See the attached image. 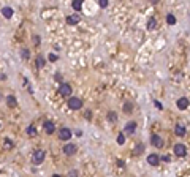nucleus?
<instances>
[{"instance_id": "nucleus-3", "label": "nucleus", "mask_w": 190, "mask_h": 177, "mask_svg": "<svg viewBox=\"0 0 190 177\" xmlns=\"http://www.w3.org/2000/svg\"><path fill=\"white\" fill-rule=\"evenodd\" d=\"M59 93L62 96H70L71 95V85L67 84V82H62L60 87H59Z\"/></svg>"}, {"instance_id": "nucleus-26", "label": "nucleus", "mask_w": 190, "mask_h": 177, "mask_svg": "<svg viewBox=\"0 0 190 177\" xmlns=\"http://www.w3.org/2000/svg\"><path fill=\"white\" fill-rule=\"evenodd\" d=\"M68 177H78V171H76V169L70 171V172H68Z\"/></svg>"}, {"instance_id": "nucleus-16", "label": "nucleus", "mask_w": 190, "mask_h": 177, "mask_svg": "<svg viewBox=\"0 0 190 177\" xmlns=\"http://www.w3.org/2000/svg\"><path fill=\"white\" fill-rule=\"evenodd\" d=\"M142 152H144V146H142V144H136V147L133 149V153H135V155H141Z\"/></svg>"}, {"instance_id": "nucleus-5", "label": "nucleus", "mask_w": 190, "mask_h": 177, "mask_svg": "<svg viewBox=\"0 0 190 177\" xmlns=\"http://www.w3.org/2000/svg\"><path fill=\"white\" fill-rule=\"evenodd\" d=\"M174 153H176L177 157H185L187 155V147L184 144H176L174 146Z\"/></svg>"}, {"instance_id": "nucleus-13", "label": "nucleus", "mask_w": 190, "mask_h": 177, "mask_svg": "<svg viewBox=\"0 0 190 177\" xmlns=\"http://www.w3.org/2000/svg\"><path fill=\"white\" fill-rule=\"evenodd\" d=\"M7 104L10 106V108H16V104H17V100H16V96H13V95H8V96H7Z\"/></svg>"}, {"instance_id": "nucleus-8", "label": "nucleus", "mask_w": 190, "mask_h": 177, "mask_svg": "<svg viewBox=\"0 0 190 177\" xmlns=\"http://www.w3.org/2000/svg\"><path fill=\"white\" fill-rule=\"evenodd\" d=\"M76 150H78V147H76L75 144H65L64 146V153L65 155H75Z\"/></svg>"}, {"instance_id": "nucleus-18", "label": "nucleus", "mask_w": 190, "mask_h": 177, "mask_svg": "<svg viewBox=\"0 0 190 177\" xmlns=\"http://www.w3.org/2000/svg\"><path fill=\"white\" fill-rule=\"evenodd\" d=\"M37 67H38V68H43V67H44V57H43V55H38V57H37Z\"/></svg>"}, {"instance_id": "nucleus-22", "label": "nucleus", "mask_w": 190, "mask_h": 177, "mask_svg": "<svg viewBox=\"0 0 190 177\" xmlns=\"http://www.w3.org/2000/svg\"><path fill=\"white\" fill-rule=\"evenodd\" d=\"M166 22H168V24H176V17L173 16V14H168V16H166Z\"/></svg>"}, {"instance_id": "nucleus-19", "label": "nucleus", "mask_w": 190, "mask_h": 177, "mask_svg": "<svg viewBox=\"0 0 190 177\" xmlns=\"http://www.w3.org/2000/svg\"><path fill=\"white\" fill-rule=\"evenodd\" d=\"M71 7H73V10H76V11H79L82 8V3L79 2V0H75L73 3H71Z\"/></svg>"}, {"instance_id": "nucleus-10", "label": "nucleus", "mask_w": 190, "mask_h": 177, "mask_svg": "<svg viewBox=\"0 0 190 177\" xmlns=\"http://www.w3.org/2000/svg\"><path fill=\"white\" fill-rule=\"evenodd\" d=\"M79 21H81L79 14H70V16L67 17V24H70V25H76V24H79Z\"/></svg>"}, {"instance_id": "nucleus-25", "label": "nucleus", "mask_w": 190, "mask_h": 177, "mask_svg": "<svg viewBox=\"0 0 190 177\" xmlns=\"http://www.w3.org/2000/svg\"><path fill=\"white\" fill-rule=\"evenodd\" d=\"M5 147H7V149H13V142H11V139H5Z\"/></svg>"}, {"instance_id": "nucleus-29", "label": "nucleus", "mask_w": 190, "mask_h": 177, "mask_svg": "<svg viewBox=\"0 0 190 177\" xmlns=\"http://www.w3.org/2000/svg\"><path fill=\"white\" fill-rule=\"evenodd\" d=\"M22 57L24 59H29V49H22Z\"/></svg>"}, {"instance_id": "nucleus-9", "label": "nucleus", "mask_w": 190, "mask_h": 177, "mask_svg": "<svg viewBox=\"0 0 190 177\" xmlns=\"http://www.w3.org/2000/svg\"><path fill=\"white\" fill-rule=\"evenodd\" d=\"M43 128L48 134H52V133L56 131V125H54V122H51V120H46V122L43 123Z\"/></svg>"}, {"instance_id": "nucleus-14", "label": "nucleus", "mask_w": 190, "mask_h": 177, "mask_svg": "<svg viewBox=\"0 0 190 177\" xmlns=\"http://www.w3.org/2000/svg\"><path fill=\"white\" fill-rule=\"evenodd\" d=\"M174 133H176V136H181V138H182L184 134H185V128H184L182 125H179V123H177V125L174 126Z\"/></svg>"}, {"instance_id": "nucleus-4", "label": "nucleus", "mask_w": 190, "mask_h": 177, "mask_svg": "<svg viewBox=\"0 0 190 177\" xmlns=\"http://www.w3.org/2000/svg\"><path fill=\"white\" fill-rule=\"evenodd\" d=\"M71 138V130L70 128H60L59 130V139L60 141H70Z\"/></svg>"}, {"instance_id": "nucleus-17", "label": "nucleus", "mask_w": 190, "mask_h": 177, "mask_svg": "<svg viewBox=\"0 0 190 177\" xmlns=\"http://www.w3.org/2000/svg\"><path fill=\"white\" fill-rule=\"evenodd\" d=\"M155 27H157V21L154 19V17H151V19L147 21V29H149V30H154Z\"/></svg>"}, {"instance_id": "nucleus-21", "label": "nucleus", "mask_w": 190, "mask_h": 177, "mask_svg": "<svg viewBox=\"0 0 190 177\" xmlns=\"http://www.w3.org/2000/svg\"><path fill=\"white\" fill-rule=\"evenodd\" d=\"M117 144H119V146L125 144V136H124L122 133H119V134H117Z\"/></svg>"}, {"instance_id": "nucleus-15", "label": "nucleus", "mask_w": 190, "mask_h": 177, "mask_svg": "<svg viewBox=\"0 0 190 177\" xmlns=\"http://www.w3.org/2000/svg\"><path fill=\"white\" fill-rule=\"evenodd\" d=\"M2 14H3L7 19H10L11 16H13V8H10V7H5V8H2Z\"/></svg>"}, {"instance_id": "nucleus-11", "label": "nucleus", "mask_w": 190, "mask_h": 177, "mask_svg": "<svg viewBox=\"0 0 190 177\" xmlns=\"http://www.w3.org/2000/svg\"><path fill=\"white\" fill-rule=\"evenodd\" d=\"M136 130V122H133V120H130L128 123L125 125V133H128V134H133Z\"/></svg>"}, {"instance_id": "nucleus-24", "label": "nucleus", "mask_w": 190, "mask_h": 177, "mask_svg": "<svg viewBox=\"0 0 190 177\" xmlns=\"http://www.w3.org/2000/svg\"><path fill=\"white\" fill-rule=\"evenodd\" d=\"M132 108H133L132 103H125V104H124V111H125V112H130V111H132Z\"/></svg>"}, {"instance_id": "nucleus-7", "label": "nucleus", "mask_w": 190, "mask_h": 177, "mask_svg": "<svg viewBox=\"0 0 190 177\" xmlns=\"http://www.w3.org/2000/svg\"><path fill=\"white\" fill-rule=\"evenodd\" d=\"M147 163H149L151 166H159L160 157L157 155V153H151V155H147Z\"/></svg>"}, {"instance_id": "nucleus-2", "label": "nucleus", "mask_w": 190, "mask_h": 177, "mask_svg": "<svg viewBox=\"0 0 190 177\" xmlns=\"http://www.w3.org/2000/svg\"><path fill=\"white\" fill-rule=\"evenodd\" d=\"M44 157H46L44 150H35V152L32 153V161H33L35 164H40L44 161Z\"/></svg>"}, {"instance_id": "nucleus-28", "label": "nucleus", "mask_w": 190, "mask_h": 177, "mask_svg": "<svg viewBox=\"0 0 190 177\" xmlns=\"http://www.w3.org/2000/svg\"><path fill=\"white\" fill-rule=\"evenodd\" d=\"M100 7L106 8V7H108V0H100Z\"/></svg>"}, {"instance_id": "nucleus-30", "label": "nucleus", "mask_w": 190, "mask_h": 177, "mask_svg": "<svg viewBox=\"0 0 190 177\" xmlns=\"http://www.w3.org/2000/svg\"><path fill=\"white\" fill-rule=\"evenodd\" d=\"M154 103H155V108L157 109H163V106H162V103H160V101H154Z\"/></svg>"}, {"instance_id": "nucleus-27", "label": "nucleus", "mask_w": 190, "mask_h": 177, "mask_svg": "<svg viewBox=\"0 0 190 177\" xmlns=\"http://www.w3.org/2000/svg\"><path fill=\"white\" fill-rule=\"evenodd\" d=\"M48 59H49V62H56V60H57V55H56V54H49V57H48Z\"/></svg>"}, {"instance_id": "nucleus-6", "label": "nucleus", "mask_w": 190, "mask_h": 177, "mask_svg": "<svg viewBox=\"0 0 190 177\" xmlns=\"http://www.w3.org/2000/svg\"><path fill=\"white\" fill-rule=\"evenodd\" d=\"M151 142H152V146L157 147V149H162L163 147V139L159 134H152V136H151Z\"/></svg>"}, {"instance_id": "nucleus-23", "label": "nucleus", "mask_w": 190, "mask_h": 177, "mask_svg": "<svg viewBox=\"0 0 190 177\" xmlns=\"http://www.w3.org/2000/svg\"><path fill=\"white\" fill-rule=\"evenodd\" d=\"M27 134H30V136H35V134H37V128H35L33 125H30L27 128Z\"/></svg>"}, {"instance_id": "nucleus-20", "label": "nucleus", "mask_w": 190, "mask_h": 177, "mask_svg": "<svg viewBox=\"0 0 190 177\" xmlns=\"http://www.w3.org/2000/svg\"><path fill=\"white\" fill-rule=\"evenodd\" d=\"M108 120H109V122H116V120H117V114H116L114 111L108 112Z\"/></svg>"}, {"instance_id": "nucleus-1", "label": "nucleus", "mask_w": 190, "mask_h": 177, "mask_svg": "<svg viewBox=\"0 0 190 177\" xmlns=\"http://www.w3.org/2000/svg\"><path fill=\"white\" fill-rule=\"evenodd\" d=\"M68 108L73 109V111H78V109L82 108V101L79 98H76V96H70L68 98Z\"/></svg>"}, {"instance_id": "nucleus-31", "label": "nucleus", "mask_w": 190, "mask_h": 177, "mask_svg": "<svg viewBox=\"0 0 190 177\" xmlns=\"http://www.w3.org/2000/svg\"><path fill=\"white\" fill-rule=\"evenodd\" d=\"M52 177H62V176H59V174H54V176H52Z\"/></svg>"}, {"instance_id": "nucleus-12", "label": "nucleus", "mask_w": 190, "mask_h": 177, "mask_svg": "<svg viewBox=\"0 0 190 177\" xmlns=\"http://www.w3.org/2000/svg\"><path fill=\"white\" fill-rule=\"evenodd\" d=\"M177 108H179V109H187V108H189V100L184 98V96H182V98H179V100H177Z\"/></svg>"}]
</instances>
